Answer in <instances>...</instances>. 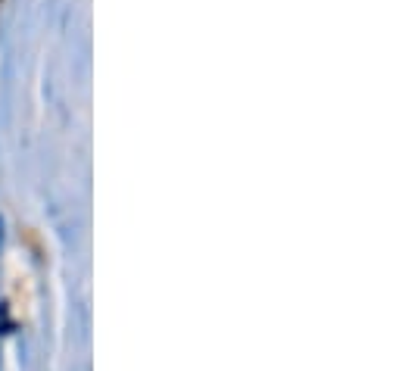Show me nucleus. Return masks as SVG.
<instances>
[{"label":"nucleus","mask_w":402,"mask_h":371,"mask_svg":"<svg viewBox=\"0 0 402 371\" xmlns=\"http://www.w3.org/2000/svg\"><path fill=\"white\" fill-rule=\"evenodd\" d=\"M3 240H7V225H3V215H0V253H3Z\"/></svg>","instance_id":"nucleus-1"}]
</instances>
